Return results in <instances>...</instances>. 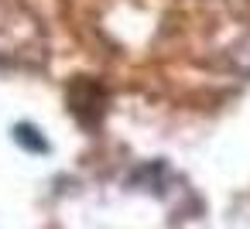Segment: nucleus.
Instances as JSON below:
<instances>
[{"instance_id":"obj_2","label":"nucleus","mask_w":250,"mask_h":229,"mask_svg":"<svg viewBox=\"0 0 250 229\" xmlns=\"http://www.w3.org/2000/svg\"><path fill=\"white\" fill-rule=\"evenodd\" d=\"M14 140H18L24 151H31V154H48V140L42 137V130H38L35 123H18V127H14Z\"/></svg>"},{"instance_id":"obj_3","label":"nucleus","mask_w":250,"mask_h":229,"mask_svg":"<svg viewBox=\"0 0 250 229\" xmlns=\"http://www.w3.org/2000/svg\"><path fill=\"white\" fill-rule=\"evenodd\" d=\"M229 58H233V65H236V72L250 76V35H247V38H243L240 45H233Z\"/></svg>"},{"instance_id":"obj_1","label":"nucleus","mask_w":250,"mask_h":229,"mask_svg":"<svg viewBox=\"0 0 250 229\" xmlns=\"http://www.w3.org/2000/svg\"><path fill=\"white\" fill-rule=\"evenodd\" d=\"M106 103H110V93L103 82H96L89 76H76L69 82V110L83 127H89V130L100 127L106 116Z\"/></svg>"}]
</instances>
